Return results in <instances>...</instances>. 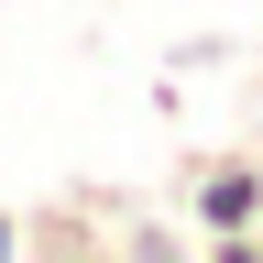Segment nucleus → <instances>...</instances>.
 Instances as JSON below:
<instances>
[{
    "label": "nucleus",
    "instance_id": "obj_2",
    "mask_svg": "<svg viewBox=\"0 0 263 263\" xmlns=\"http://www.w3.org/2000/svg\"><path fill=\"white\" fill-rule=\"evenodd\" d=\"M110 209H121V197H55V209H33V219H22V252H55V263L110 252Z\"/></svg>",
    "mask_w": 263,
    "mask_h": 263
},
{
    "label": "nucleus",
    "instance_id": "obj_3",
    "mask_svg": "<svg viewBox=\"0 0 263 263\" xmlns=\"http://www.w3.org/2000/svg\"><path fill=\"white\" fill-rule=\"evenodd\" d=\"M22 252V209H0V263H11Z\"/></svg>",
    "mask_w": 263,
    "mask_h": 263
},
{
    "label": "nucleus",
    "instance_id": "obj_1",
    "mask_svg": "<svg viewBox=\"0 0 263 263\" xmlns=\"http://www.w3.org/2000/svg\"><path fill=\"white\" fill-rule=\"evenodd\" d=\"M186 230H197V252L263 263V154H252V143L186 164Z\"/></svg>",
    "mask_w": 263,
    "mask_h": 263
}]
</instances>
